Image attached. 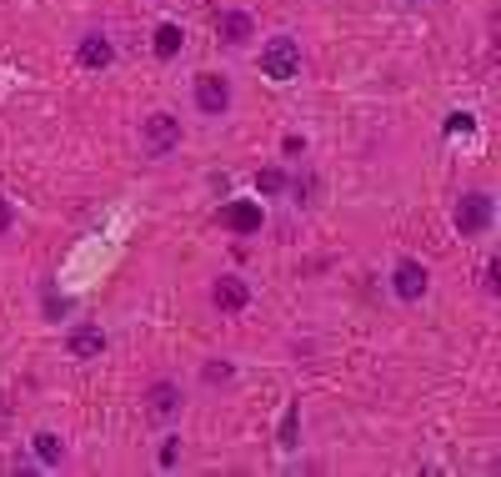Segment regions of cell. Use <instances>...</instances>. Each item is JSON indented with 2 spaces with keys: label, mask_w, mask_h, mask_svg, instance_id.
Returning <instances> with one entry per match:
<instances>
[{
  "label": "cell",
  "mask_w": 501,
  "mask_h": 477,
  "mask_svg": "<svg viewBox=\"0 0 501 477\" xmlns=\"http://www.w3.org/2000/svg\"><path fill=\"white\" fill-rule=\"evenodd\" d=\"M140 136H146V151L150 156H166V151H176V146H180V121L170 111H156V116H146Z\"/></svg>",
  "instance_id": "obj_3"
},
{
  "label": "cell",
  "mask_w": 501,
  "mask_h": 477,
  "mask_svg": "<svg viewBox=\"0 0 501 477\" xmlns=\"http://www.w3.org/2000/svg\"><path fill=\"white\" fill-rule=\"evenodd\" d=\"M296 422H301V402H291L286 417H281V447H296Z\"/></svg>",
  "instance_id": "obj_15"
},
{
  "label": "cell",
  "mask_w": 501,
  "mask_h": 477,
  "mask_svg": "<svg viewBox=\"0 0 501 477\" xmlns=\"http://www.w3.org/2000/svg\"><path fill=\"white\" fill-rule=\"evenodd\" d=\"M76 56H80V66H90V71H106V66L116 61V51H110V41H106V36H86Z\"/></svg>",
  "instance_id": "obj_9"
},
{
  "label": "cell",
  "mask_w": 501,
  "mask_h": 477,
  "mask_svg": "<svg viewBox=\"0 0 501 477\" xmlns=\"http://www.w3.org/2000/svg\"><path fill=\"white\" fill-rule=\"evenodd\" d=\"M216 26H220V41L226 46H246L250 41V16L246 11H226Z\"/></svg>",
  "instance_id": "obj_10"
},
{
  "label": "cell",
  "mask_w": 501,
  "mask_h": 477,
  "mask_svg": "<svg viewBox=\"0 0 501 477\" xmlns=\"http://www.w3.org/2000/svg\"><path fill=\"white\" fill-rule=\"evenodd\" d=\"M146 402H150V417H170L180 407V392H176V382H156L146 392Z\"/></svg>",
  "instance_id": "obj_11"
},
{
  "label": "cell",
  "mask_w": 501,
  "mask_h": 477,
  "mask_svg": "<svg viewBox=\"0 0 501 477\" xmlns=\"http://www.w3.org/2000/svg\"><path fill=\"white\" fill-rule=\"evenodd\" d=\"M10 222H15V212H10V202H0V236L10 232Z\"/></svg>",
  "instance_id": "obj_18"
},
{
  "label": "cell",
  "mask_w": 501,
  "mask_h": 477,
  "mask_svg": "<svg viewBox=\"0 0 501 477\" xmlns=\"http://www.w3.org/2000/svg\"><path fill=\"white\" fill-rule=\"evenodd\" d=\"M391 282H396L401 302H421V296H426V266L406 256V262H396V276H391Z\"/></svg>",
  "instance_id": "obj_5"
},
{
  "label": "cell",
  "mask_w": 501,
  "mask_h": 477,
  "mask_svg": "<svg viewBox=\"0 0 501 477\" xmlns=\"http://www.w3.org/2000/svg\"><path fill=\"white\" fill-rule=\"evenodd\" d=\"M226 226H230L236 236L261 232V206H256V202H230V206H226Z\"/></svg>",
  "instance_id": "obj_8"
},
{
  "label": "cell",
  "mask_w": 501,
  "mask_h": 477,
  "mask_svg": "<svg viewBox=\"0 0 501 477\" xmlns=\"http://www.w3.org/2000/svg\"><path fill=\"white\" fill-rule=\"evenodd\" d=\"M210 302H216L220 312H240V306L250 302V286L240 282V276H220V282H216V292H210Z\"/></svg>",
  "instance_id": "obj_7"
},
{
  "label": "cell",
  "mask_w": 501,
  "mask_h": 477,
  "mask_svg": "<svg viewBox=\"0 0 501 477\" xmlns=\"http://www.w3.org/2000/svg\"><path fill=\"white\" fill-rule=\"evenodd\" d=\"M471 126H476V121H471L466 111H451V116H446V136H466Z\"/></svg>",
  "instance_id": "obj_16"
},
{
  "label": "cell",
  "mask_w": 501,
  "mask_h": 477,
  "mask_svg": "<svg viewBox=\"0 0 501 477\" xmlns=\"http://www.w3.org/2000/svg\"><path fill=\"white\" fill-rule=\"evenodd\" d=\"M66 347H70V357H76V362H96V357L106 352V332H100V327H76Z\"/></svg>",
  "instance_id": "obj_6"
},
{
  "label": "cell",
  "mask_w": 501,
  "mask_h": 477,
  "mask_svg": "<svg viewBox=\"0 0 501 477\" xmlns=\"http://www.w3.org/2000/svg\"><path fill=\"white\" fill-rule=\"evenodd\" d=\"M176 457H180V437H166L160 442V467H176Z\"/></svg>",
  "instance_id": "obj_17"
},
{
  "label": "cell",
  "mask_w": 501,
  "mask_h": 477,
  "mask_svg": "<svg viewBox=\"0 0 501 477\" xmlns=\"http://www.w3.org/2000/svg\"><path fill=\"white\" fill-rule=\"evenodd\" d=\"M406 5H416V0H406Z\"/></svg>",
  "instance_id": "obj_19"
},
{
  "label": "cell",
  "mask_w": 501,
  "mask_h": 477,
  "mask_svg": "<svg viewBox=\"0 0 501 477\" xmlns=\"http://www.w3.org/2000/svg\"><path fill=\"white\" fill-rule=\"evenodd\" d=\"M196 106H200L206 116H220V111L230 106V86L220 81V76H210V71L196 76Z\"/></svg>",
  "instance_id": "obj_4"
},
{
  "label": "cell",
  "mask_w": 501,
  "mask_h": 477,
  "mask_svg": "<svg viewBox=\"0 0 501 477\" xmlns=\"http://www.w3.org/2000/svg\"><path fill=\"white\" fill-rule=\"evenodd\" d=\"M180 46H186V36H180V26H156V56L160 61H170V56H180Z\"/></svg>",
  "instance_id": "obj_12"
},
{
  "label": "cell",
  "mask_w": 501,
  "mask_h": 477,
  "mask_svg": "<svg viewBox=\"0 0 501 477\" xmlns=\"http://www.w3.org/2000/svg\"><path fill=\"white\" fill-rule=\"evenodd\" d=\"M491 216H496L491 196L486 192H471V196H461V202H456V232L461 236H481L491 226Z\"/></svg>",
  "instance_id": "obj_2"
},
{
  "label": "cell",
  "mask_w": 501,
  "mask_h": 477,
  "mask_svg": "<svg viewBox=\"0 0 501 477\" xmlns=\"http://www.w3.org/2000/svg\"><path fill=\"white\" fill-rule=\"evenodd\" d=\"M256 192L261 196H281L286 192V171H281V166H266V171L256 176Z\"/></svg>",
  "instance_id": "obj_14"
},
{
  "label": "cell",
  "mask_w": 501,
  "mask_h": 477,
  "mask_svg": "<svg viewBox=\"0 0 501 477\" xmlns=\"http://www.w3.org/2000/svg\"><path fill=\"white\" fill-rule=\"evenodd\" d=\"M36 457L40 462H60V457H66V442H60L56 432H36Z\"/></svg>",
  "instance_id": "obj_13"
},
{
  "label": "cell",
  "mask_w": 501,
  "mask_h": 477,
  "mask_svg": "<svg viewBox=\"0 0 501 477\" xmlns=\"http://www.w3.org/2000/svg\"><path fill=\"white\" fill-rule=\"evenodd\" d=\"M261 71H266L271 81H296L301 76V46L291 41V36L266 41V51H261Z\"/></svg>",
  "instance_id": "obj_1"
}]
</instances>
